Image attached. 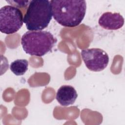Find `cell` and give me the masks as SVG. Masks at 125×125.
<instances>
[{"label": "cell", "mask_w": 125, "mask_h": 125, "mask_svg": "<svg viewBox=\"0 0 125 125\" xmlns=\"http://www.w3.org/2000/svg\"><path fill=\"white\" fill-rule=\"evenodd\" d=\"M98 23L105 29L118 30L124 25V18L119 13H112L107 12L100 17Z\"/></svg>", "instance_id": "obj_6"}, {"label": "cell", "mask_w": 125, "mask_h": 125, "mask_svg": "<svg viewBox=\"0 0 125 125\" xmlns=\"http://www.w3.org/2000/svg\"><path fill=\"white\" fill-rule=\"evenodd\" d=\"M50 3L54 19L64 27H74L79 25L85 15V0H52Z\"/></svg>", "instance_id": "obj_1"}, {"label": "cell", "mask_w": 125, "mask_h": 125, "mask_svg": "<svg viewBox=\"0 0 125 125\" xmlns=\"http://www.w3.org/2000/svg\"><path fill=\"white\" fill-rule=\"evenodd\" d=\"M78 97L75 89L69 85L61 86L57 91L56 100L62 106H67L73 104Z\"/></svg>", "instance_id": "obj_7"}, {"label": "cell", "mask_w": 125, "mask_h": 125, "mask_svg": "<svg viewBox=\"0 0 125 125\" xmlns=\"http://www.w3.org/2000/svg\"><path fill=\"white\" fill-rule=\"evenodd\" d=\"M81 56L86 67L92 71L99 72L103 70L109 62L108 54L100 48L83 49L81 51Z\"/></svg>", "instance_id": "obj_5"}, {"label": "cell", "mask_w": 125, "mask_h": 125, "mask_svg": "<svg viewBox=\"0 0 125 125\" xmlns=\"http://www.w3.org/2000/svg\"><path fill=\"white\" fill-rule=\"evenodd\" d=\"M28 62L25 59H18L12 62L10 65L11 71L16 76L24 74L28 69Z\"/></svg>", "instance_id": "obj_8"}, {"label": "cell", "mask_w": 125, "mask_h": 125, "mask_svg": "<svg viewBox=\"0 0 125 125\" xmlns=\"http://www.w3.org/2000/svg\"><path fill=\"white\" fill-rule=\"evenodd\" d=\"M23 18L21 11L17 7L5 5L0 9V30L2 33L12 34L22 26Z\"/></svg>", "instance_id": "obj_4"}, {"label": "cell", "mask_w": 125, "mask_h": 125, "mask_svg": "<svg viewBox=\"0 0 125 125\" xmlns=\"http://www.w3.org/2000/svg\"><path fill=\"white\" fill-rule=\"evenodd\" d=\"M30 1L31 0H6V1L11 4V6L20 8L26 7L29 4Z\"/></svg>", "instance_id": "obj_9"}, {"label": "cell", "mask_w": 125, "mask_h": 125, "mask_svg": "<svg viewBox=\"0 0 125 125\" xmlns=\"http://www.w3.org/2000/svg\"><path fill=\"white\" fill-rule=\"evenodd\" d=\"M50 1L31 0L24 16L23 22L29 31H42L47 27L52 18Z\"/></svg>", "instance_id": "obj_2"}, {"label": "cell", "mask_w": 125, "mask_h": 125, "mask_svg": "<svg viewBox=\"0 0 125 125\" xmlns=\"http://www.w3.org/2000/svg\"><path fill=\"white\" fill-rule=\"evenodd\" d=\"M57 42L53 34L46 31H29L21 39V44L25 52L38 57L43 56L50 51Z\"/></svg>", "instance_id": "obj_3"}]
</instances>
